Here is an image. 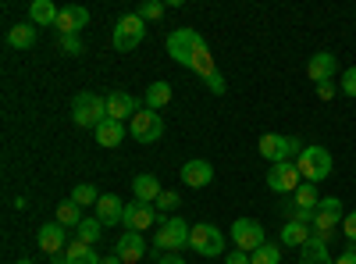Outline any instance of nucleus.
<instances>
[{"label": "nucleus", "instance_id": "1", "mask_svg": "<svg viewBox=\"0 0 356 264\" xmlns=\"http://www.w3.org/2000/svg\"><path fill=\"white\" fill-rule=\"evenodd\" d=\"M164 47H168V54L175 57L178 65L193 68L203 82L211 79V75H218V65H214V57H211V47H207V40L196 33V29H175Z\"/></svg>", "mask_w": 356, "mask_h": 264}, {"label": "nucleus", "instance_id": "2", "mask_svg": "<svg viewBox=\"0 0 356 264\" xmlns=\"http://www.w3.org/2000/svg\"><path fill=\"white\" fill-rule=\"evenodd\" d=\"M296 168H300L303 175V183H324L332 175V154H328V146H321V143H310L307 150L296 157Z\"/></svg>", "mask_w": 356, "mask_h": 264}, {"label": "nucleus", "instance_id": "3", "mask_svg": "<svg viewBox=\"0 0 356 264\" xmlns=\"http://www.w3.org/2000/svg\"><path fill=\"white\" fill-rule=\"evenodd\" d=\"M257 150H260V157H267L271 164H282V161H289L292 154L300 157V154L307 150V143H303V139H296V136H278V132H264V136L257 139Z\"/></svg>", "mask_w": 356, "mask_h": 264}, {"label": "nucleus", "instance_id": "4", "mask_svg": "<svg viewBox=\"0 0 356 264\" xmlns=\"http://www.w3.org/2000/svg\"><path fill=\"white\" fill-rule=\"evenodd\" d=\"M342 200L339 196H324L321 203H317V211H314V225H310V232H314V240L317 243H328L332 236H335V228L342 225Z\"/></svg>", "mask_w": 356, "mask_h": 264}, {"label": "nucleus", "instance_id": "5", "mask_svg": "<svg viewBox=\"0 0 356 264\" xmlns=\"http://www.w3.org/2000/svg\"><path fill=\"white\" fill-rule=\"evenodd\" d=\"M72 118H75V125L79 129H97L104 118H107V100L104 97H97V93H79L75 100H72Z\"/></svg>", "mask_w": 356, "mask_h": 264}, {"label": "nucleus", "instance_id": "6", "mask_svg": "<svg viewBox=\"0 0 356 264\" xmlns=\"http://www.w3.org/2000/svg\"><path fill=\"white\" fill-rule=\"evenodd\" d=\"M143 40H146V22H143L139 15H122V18H118L114 33H111V43H114V50L129 54V50H136Z\"/></svg>", "mask_w": 356, "mask_h": 264}, {"label": "nucleus", "instance_id": "7", "mask_svg": "<svg viewBox=\"0 0 356 264\" xmlns=\"http://www.w3.org/2000/svg\"><path fill=\"white\" fill-rule=\"evenodd\" d=\"M189 247L200 254V257H225V236L218 225H193V236H189Z\"/></svg>", "mask_w": 356, "mask_h": 264}, {"label": "nucleus", "instance_id": "8", "mask_svg": "<svg viewBox=\"0 0 356 264\" xmlns=\"http://www.w3.org/2000/svg\"><path fill=\"white\" fill-rule=\"evenodd\" d=\"M189 236H193V225L182 222V218H168L161 228H157V250H186L189 247Z\"/></svg>", "mask_w": 356, "mask_h": 264}, {"label": "nucleus", "instance_id": "9", "mask_svg": "<svg viewBox=\"0 0 356 264\" xmlns=\"http://www.w3.org/2000/svg\"><path fill=\"white\" fill-rule=\"evenodd\" d=\"M300 186H303V175L296 168V161L271 164V171H267V189L271 193H296Z\"/></svg>", "mask_w": 356, "mask_h": 264}, {"label": "nucleus", "instance_id": "10", "mask_svg": "<svg viewBox=\"0 0 356 264\" xmlns=\"http://www.w3.org/2000/svg\"><path fill=\"white\" fill-rule=\"evenodd\" d=\"M232 243L239 247V250H246V254L260 250V247L267 243V240H264V225L253 222V218H235V225H232Z\"/></svg>", "mask_w": 356, "mask_h": 264}, {"label": "nucleus", "instance_id": "11", "mask_svg": "<svg viewBox=\"0 0 356 264\" xmlns=\"http://www.w3.org/2000/svg\"><path fill=\"white\" fill-rule=\"evenodd\" d=\"M132 136H136V143H157L164 136V118H161L157 111L143 107L136 118H132Z\"/></svg>", "mask_w": 356, "mask_h": 264}, {"label": "nucleus", "instance_id": "12", "mask_svg": "<svg viewBox=\"0 0 356 264\" xmlns=\"http://www.w3.org/2000/svg\"><path fill=\"white\" fill-rule=\"evenodd\" d=\"M154 218H157V208L154 203H143V200H132V203H125V232H143V228H150L154 225Z\"/></svg>", "mask_w": 356, "mask_h": 264}, {"label": "nucleus", "instance_id": "13", "mask_svg": "<svg viewBox=\"0 0 356 264\" xmlns=\"http://www.w3.org/2000/svg\"><path fill=\"white\" fill-rule=\"evenodd\" d=\"M143 107L136 104V97L132 93H125V90H114V93H107V118H114V122H132L136 114H139Z\"/></svg>", "mask_w": 356, "mask_h": 264}, {"label": "nucleus", "instance_id": "14", "mask_svg": "<svg viewBox=\"0 0 356 264\" xmlns=\"http://www.w3.org/2000/svg\"><path fill=\"white\" fill-rule=\"evenodd\" d=\"M36 243H40V250H43V254H50V257L65 254V250H68V228H65L61 222L43 225V228H40V236H36Z\"/></svg>", "mask_w": 356, "mask_h": 264}, {"label": "nucleus", "instance_id": "15", "mask_svg": "<svg viewBox=\"0 0 356 264\" xmlns=\"http://www.w3.org/2000/svg\"><path fill=\"white\" fill-rule=\"evenodd\" d=\"M335 68H339V57L332 50H317L307 61V79L310 82H328V79H335Z\"/></svg>", "mask_w": 356, "mask_h": 264}, {"label": "nucleus", "instance_id": "16", "mask_svg": "<svg viewBox=\"0 0 356 264\" xmlns=\"http://www.w3.org/2000/svg\"><path fill=\"white\" fill-rule=\"evenodd\" d=\"M89 25V11L86 8H79V4H68V8H61V15H57V33L61 36H79V29H86Z\"/></svg>", "mask_w": 356, "mask_h": 264}, {"label": "nucleus", "instance_id": "17", "mask_svg": "<svg viewBox=\"0 0 356 264\" xmlns=\"http://www.w3.org/2000/svg\"><path fill=\"white\" fill-rule=\"evenodd\" d=\"M114 254L122 257L125 264H139V257L146 254V240H143V232H122V236H118Z\"/></svg>", "mask_w": 356, "mask_h": 264}, {"label": "nucleus", "instance_id": "18", "mask_svg": "<svg viewBox=\"0 0 356 264\" xmlns=\"http://www.w3.org/2000/svg\"><path fill=\"white\" fill-rule=\"evenodd\" d=\"M211 179H214L211 161H186V164H182V183H186L189 189H203V186H211Z\"/></svg>", "mask_w": 356, "mask_h": 264}, {"label": "nucleus", "instance_id": "19", "mask_svg": "<svg viewBox=\"0 0 356 264\" xmlns=\"http://www.w3.org/2000/svg\"><path fill=\"white\" fill-rule=\"evenodd\" d=\"M97 218H100L107 228H111V225H118V222L125 218V203L118 200L114 193H104V196L97 200Z\"/></svg>", "mask_w": 356, "mask_h": 264}, {"label": "nucleus", "instance_id": "20", "mask_svg": "<svg viewBox=\"0 0 356 264\" xmlns=\"http://www.w3.org/2000/svg\"><path fill=\"white\" fill-rule=\"evenodd\" d=\"M132 193H136V200H143V203H157V196L164 193L161 189V183H157V175H136L132 179Z\"/></svg>", "mask_w": 356, "mask_h": 264}, {"label": "nucleus", "instance_id": "21", "mask_svg": "<svg viewBox=\"0 0 356 264\" xmlns=\"http://www.w3.org/2000/svg\"><path fill=\"white\" fill-rule=\"evenodd\" d=\"M57 15H61V8H57L54 0H33V4H29V22H33L36 29L40 25H57Z\"/></svg>", "mask_w": 356, "mask_h": 264}, {"label": "nucleus", "instance_id": "22", "mask_svg": "<svg viewBox=\"0 0 356 264\" xmlns=\"http://www.w3.org/2000/svg\"><path fill=\"white\" fill-rule=\"evenodd\" d=\"M310 240H314L310 225H303V222H285V228H282V247H296V250H303Z\"/></svg>", "mask_w": 356, "mask_h": 264}, {"label": "nucleus", "instance_id": "23", "mask_svg": "<svg viewBox=\"0 0 356 264\" xmlns=\"http://www.w3.org/2000/svg\"><path fill=\"white\" fill-rule=\"evenodd\" d=\"M97 143L100 146H107V150H111V146H118V143H122L125 139V122H114V118H104L97 129Z\"/></svg>", "mask_w": 356, "mask_h": 264}, {"label": "nucleus", "instance_id": "24", "mask_svg": "<svg viewBox=\"0 0 356 264\" xmlns=\"http://www.w3.org/2000/svg\"><path fill=\"white\" fill-rule=\"evenodd\" d=\"M33 43H36V25H33V22H18V25L8 29V47H15V50H29Z\"/></svg>", "mask_w": 356, "mask_h": 264}, {"label": "nucleus", "instance_id": "25", "mask_svg": "<svg viewBox=\"0 0 356 264\" xmlns=\"http://www.w3.org/2000/svg\"><path fill=\"white\" fill-rule=\"evenodd\" d=\"M61 264H100V254L93 250V247H86V243H68V250H65V257H61Z\"/></svg>", "mask_w": 356, "mask_h": 264}, {"label": "nucleus", "instance_id": "26", "mask_svg": "<svg viewBox=\"0 0 356 264\" xmlns=\"http://www.w3.org/2000/svg\"><path fill=\"white\" fill-rule=\"evenodd\" d=\"M75 236H79V243L93 247V243L104 236V222H100V218H82V225L75 228Z\"/></svg>", "mask_w": 356, "mask_h": 264}, {"label": "nucleus", "instance_id": "27", "mask_svg": "<svg viewBox=\"0 0 356 264\" xmlns=\"http://www.w3.org/2000/svg\"><path fill=\"white\" fill-rule=\"evenodd\" d=\"M292 196H296V200H292V208H300V211H317V203H321V196H317L314 183H303Z\"/></svg>", "mask_w": 356, "mask_h": 264}, {"label": "nucleus", "instance_id": "28", "mask_svg": "<svg viewBox=\"0 0 356 264\" xmlns=\"http://www.w3.org/2000/svg\"><path fill=\"white\" fill-rule=\"evenodd\" d=\"M57 222H61L65 228H79L82 225V208L75 200H65L61 208H57Z\"/></svg>", "mask_w": 356, "mask_h": 264}, {"label": "nucleus", "instance_id": "29", "mask_svg": "<svg viewBox=\"0 0 356 264\" xmlns=\"http://www.w3.org/2000/svg\"><path fill=\"white\" fill-rule=\"evenodd\" d=\"M168 100H171V86L168 82H154L150 90H146V107L150 111H161Z\"/></svg>", "mask_w": 356, "mask_h": 264}, {"label": "nucleus", "instance_id": "30", "mask_svg": "<svg viewBox=\"0 0 356 264\" xmlns=\"http://www.w3.org/2000/svg\"><path fill=\"white\" fill-rule=\"evenodd\" d=\"M250 264H282L278 243H264L260 250H253V254H250Z\"/></svg>", "mask_w": 356, "mask_h": 264}, {"label": "nucleus", "instance_id": "31", "mask_svg": "<svg viewBox=\"0 0 356 264\" xmlns=\"http://www.w3.org/2000/svg\"><path fill=\"white\" fill-rule=\"evenodd\" d=\"M104 193H97V186L93 183H79L75 189H72V200L79 203V208H86V203H97Z\"/></svg>", "mask_w": 356, "mask_h": 264}, {"label": "nucleus", "instance_id": "32", "mask_svg": "<svg viewBox=\"0 0 356 264\" xmlns=\"http://www.w3.org/2000/svg\"><path fill=\"white\" fill-rule=\"evenodd\" d=\"M143 22H154V18H164V0H146V4L136 11Z\"/></svg>", "mask_w": 356, "mask_h": 264}, {"label": "nucleus", "instance_id": "33", "mask_svg": "<svg viewBox=\"0 0 356 264\" xmlns=\"http://www.w3.org/2000/svg\"><path fill=\"white\" fill-rule=\"evenodd\" d=\"M178 203H182V196H178V193H171V189H164V193L157 196V203H154V208H157V211H178Z\"/></svg>", "mask_w": 356, "mask_h": 264}, {"label": "nucleus", "instance_id": "34", "mask_svg": "<svg viewBox=\"0 0 356 264\" xmlns=\"http://www.w3.org/2000/svg\"><path fill=\"white\" fill-rule=\"evenodd\" d=\"M339 86H342V93H346V97H356V65L342 72V82H339Z\"/></svg>", "mask_w": 356, "mask_h": 264}, {"label": "nucleus", "instance_id": "35", "mask_svg": "<svg viewBox=\"0 0 356 264\" xmlns=\"http://www.w3.org/2000/svg\"><path fill=\"white\" fill-rule=\"evenodd\" d=\"M61 50L65 54H82V40L79 36H61Z\"/></svg>", "mask_w": 356, "mask_h": 264}, {"label": "nucleus", "instance_id": "36", "mask_svg": "<svg viewBox=\"0 0 356 264\" xmlns=\"http://www.w3.org/2000/svg\"><path fill=\"white\" fill-rule=\"evenodd\" d=\"M207 90H211V93H218V97H221V93L228 90V86H225V75H221V72H218V75H211V79H207Z\"/></svg>", "mask_w": 356, "mask_h": 264}, {"label": "nucleus", "instance_id": "37", "mask_svg": "<svg viewBox=\"0 0 356 264\" xmlns=\"http://www.w3.org/2000/svg\"><path fill=\"white\" fill-rule=\"evenodd\" d=\"M342 232H346V240H356V211H349L342 218Z\"/></svg>", "mask_w": 356, "mask_h": 264}, {"label": "nucleus", "instance_id": "38", "mask_svg": "<svg viewBox=\"0 0 356 264\" xmlns=\"http://www.w3.org/2000/svg\"><path fill=\"white\" fill-rule=\"evenodd\" d=\"M317 97H321V100H332V97H335V79L317 82Z\"/></svg>", "mask_w": 356, "mask_h": 264}, {"label": "nucleus", "instance_id": "39", "mask_svg": "<svg viewBox=\"0 0 356 264\" xmlns=\"http://www.w3.org/2000/svg\"><path fill=\"white\" fill-rule=\"evenodd\" d=\"M225 264H250V254L246 250H232V254H225Z\"/></svg>", "mask_w": 356, "mask_h": 264}, {"label": "nucleus", "instance_id": "40", "mask_svg": "<svg viewBox=\"0 0 356 264\" xmlns=\"http://www.w3.org/2000/svg\"><path fill=\"white\" fill-rule=\"evenodd\" d=\"M335 264H356V254H349V250H346L342 257H335Z\"/></svg>", "mask_w": 356, "mask_h": 264}, {"label": "nucleus", "instance_id": "41", "mask_svg": "<svg viewBox=\"0 0 356 264\" xmlns=\"http://www.w3.org/2000/svg\"><path fill=\"white\" fill-rule=\"evenodd\" d=\"M100 264H125V261L118 257V254H111V257H100Z\"/></svg>", "mask_w": 356, "mask_h": 264}, {"label": "nucleus", "instance_id": "42", "mask_svg": "<svg viewBox=\"0 0 356 264\" xmlns=\"http://www.w3.org/2000/svg\"><path fill=\"white\" fill-rule=\"evenodd\" d=\"M157 264H186V261H182V257H161Z\"/></svg>", "mask_w": 356, "mask_h": 264}, {"label": "nucleus", "instance_id": "43", "mask_svg": "<svg viewBox=\"0 0 356 264\" xmlns=\"http://www.w3.org/2000/svg\"><path fill=\"white\" fill-rule=\"evenodd\" d=\"M18 264H33V261H25V257H22V261H18Z\"/></svg>", "mask_w": 356, "mask_h": 264}]
</instances>
